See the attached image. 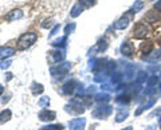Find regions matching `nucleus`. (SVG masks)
Returning a JSON list of instances; mask_svg holds the SVG:
<instances>
[{"mask_svg": "<svg viewBox=\"0 0 161 130\" xmlns=\"http://www.w3.org/2000/svg\"><path fill=\"white\" fill-rule=\"evenodd\" d=\"M113 113V107L112 106H109V105H103V103H101L99 106H97L94 110H93V117L94 118H98V119H105V118H108L110 114Z\"/></svg>", "mask_w": 161, "mask_h": 130, "instance_id": "obj_4", "label": "nucleus"}, {"mask_svg": "<svg viewBox=\"0 0 161 130\" xmlns=\"http://www.w3.org/2000/svg\"><path fill=\"white\" fill-rule=\"evenodd\" d=\"M75 27H77V24L75 23H71V24H67L66 27H64V34L66 35H70L71 32H74V30H75Z\"/></svg>", "mask_w": 161, "mask_h": 130, "instance_id": "obj_30", "label": "nucleus"}, {"mask_svg": "<svg viewBox=\"0 0 161 130\" xmlns=\"http://www.w3.org/2000/svg\"><path fill=\"white\" fill-rule=\"evenodd\" d=\"M22 16H23V11H22V9H14V11H11L7 15L6 19L8 22H14V20H16V19H20Z\"/></svg>", "mask_w": 161, "mask_h": 130, "instance_id": "obj_14", "label": "nucleus"}, {"mask_svg": "<svg viewBox=\"0 0 161 130\" xmlns=\"http://www.w3.org/2000/svg\"><path fill=\"white\" fill-rule=\"evenodd\" d=\"M85 125H86V118L80 117V118H74L70 121L69 123V129L70 130H83Z\"/></svg>", "mask_w": 161, "mask_h": 130, "instance_id": "obj_8", "label": "nucleus"}, {"mask_svg": "<svg viewBox=\"0 0 161 130\" xmlns=\"http://www.w3.org/2000/svg\"><path fill=\"white\" fill-rule=\"evenodd\" d=\"M130 99H132V98H130V95H129V94H126V93H125V94H121V95H118L117 98H115V102H117V103H121V105H128L129 102H130Z\"/></svg>", "mask_w": 161, "mask_h": 130, "instance_id": "obj_19", "label": "nucleus"}, {"mask_svg": "<svg viewBox=\"0 0 161 130\" xmlns=\"http://www.w3.org/2000/svg\"><path fill=\"white\" fill-rule=\"evenodd\" d=\"M121 130H133L132 126H126V127H124V129H121Z\"/></svg>", "mask_w": 161, "mask_h": 130, "instance_id": "obj_37", "label": "nucleus"}, {"mask_svg": "<svg viewBox=\"0 0 161 130\" xmlns=\"http://www.w3.org/2000/svg\"><path fill=\"white\" fill-rule=\"evenodd\" d=\"M148 32H149L148 26H145L144 23H140V24H137V26H136V28H134L133 36H134L136 39H144V38L148 35Z\"/></svg>", "mask_w": 161, "mask_h": 130, "instance_id": "obj_6", "label": "nucleus"}, {"mask_svg": "<svg viewBox=\"0 0 161 130\" xmlns=\"http://www.w3.org/2000/svg\"><path fill=\"white\" fill-rule=\"evenodd\" d=\"M147 44H142L141 46V51L142 54H150V51L153 50V46H152V42H145Z\"/></svg>", "mask_w": 161, "mask_h": 130, "instance_id": "obj_25", "label": "nucleus"}, {"mask_svg": "<svg viewBox=\"0 0 161 130\" xmlns=\"http://www.w3.org/2000/svg\"><path fill=\"white\" fill-rule=\"evenodd\" d=\"M59 28H60V24H55V26H54V28L51 30V32L48 34V38H53L54 35H55V34H57V32L59 31Z\"/></svg>", "mask_w": 161, "mask_h": 130, "instance_id": "obj_31", "label": "nucleus"}, {"mask_svg": "<svg viewBox=\"0 0 161 130\" xmlns=\"http://www.w3.org/2000/svg\"><path fill=\"white\" fill-rule=\"evenodd\" d=\"M78 3H79L83 8H90V7H93L94 4H95V0H79Z\"/></svg>", "mask_w": 161, "mask_h": 130, "instance_id": "obj_27", "label": "nucleus"}, {"mask_svg": "<svg viewBox=\"0 0 161 130\" xmlns=\"http://www.w3.org/2000/svg\"><path fill=\"white\" fill-rule=\"evenodd\" d=\"M110 99H112V97H110L109 93H98L97 95H95V101L98 103H106Z\"/></svg>", "mask_w": 161, "mask_h": 130, "instance_id": "obj_15", "label": "nucleus"}, {"mask_svg": "<svg viewBox=\"0 0 161 130\" xmlns=\"http://www.w3.org/2000/svg\"><path fill=\"white\" fill-rule=\"evenodd\" d=\"M11 117H12V113H11V110H9V109L3 110V111L0 113V125H2V123H6V122H8L9 119H11Z\"/></svg>", "mask_w": 161, "mask_h": 130, "instance_id": "obj_16", "label": "nucleus"}, {"mask_svg": "<svg viewBox=\"0 0 161 130\" xmlns=\"http://www.w3.org/2000/svg\"><path fill=\"white\" fill-rule=\"evenodd\" d=\"M148 78H149V77H147V73H145V71H138L137 77H136V82H138V83L142 84Z\"/></svg>", "mask_w": 161, "mask_h": 130, "instance_id": "obj_23", "label": "nucleus"}, {"mask_svg": "<svg viewBox=\"0 0 161 130\" xmlns=\"http://www.w3.org/2000/svg\"><path fill=\"white\" fill-rule=\"evenodd\" d=\"M38 103H39L40 107H47L48 105H50V98H48V97H42V98L39 99Z\"/></svg>", "mask_w": 161, "mask_h": 130, "instance_id": "obj_29", "label": "nucleus"}, {"mask_svg": "<svg viewBox=\"0 0 161 130\" xmlns=\"http://www.w3.org/2000/svg\"><path fill=\"white\" fill-rule=\"evenodd\" d=\"M121 52L125 57H132L134 54V44L132 42H124L121 44Z\"/></svg>", "mask_w": 161, "mask_h": 130, "instance_id": "obj_9", "label": "nucleus"}, {"mask_svg": "<svg viewBox=\"0 0 161 130\" xmlns=\"http://www.w3.org/2000/svg\"><path fill=\"white\" fill-rule=\"evenodd\" d=\"M15 54L14 47H0V61H4Z\"/></svg>", "mask_w": 161, "mask_h": 130, "instance_id": "obj_11", "label": "nucleus"}, {"mask_svg": "<svg viewBox=\"0 0 161 130\" xmlns=\"http://www.w3.org/2000/svg\"><path fill=\"white\" fill-rule=\"evenodd\" d=\"M160 90H161V83H160Z\"/></svg>", "mask_w": 161, "mask_h": 130, "instance_id": "obj_39", "label": "nucleus"}, {"mask_svg": "<svg viewBox=\"0 0 161 130\" xmlns=\"http://www.w3.org/2000/svg\"><path fill=\"white\" fill-rule=\"evenodd\" d=\"M11 64H12V62L11 61H3L2 63H0V68H8L9 66H11Z\"/></svg>", "mask_w": 161, "mask_h": 130, "instance_id": "obj_32", "label": "nucleus"}, {"mask_svg": "<svg viewBox=\"0 0 161 130\" xmlns=\"http://www.w3.org/2000/svg\"><path fill=\"white\" fill-rule=\"evenodd\" d=\"M158 125H160V127H161V116H160V118H158Z\"/></svg>", "mask_w": 161, "mask_h": 130, "instance_id": "obj_38", "label": "nucleus"}, {"mask_svg": "<svg viewBox=\"0 0 161 130\" xmlns=\"http://www.w3.org/2000/svg\"><path fill=\"white\" fill-rule=\"evenodd\" d=\"M62 93L64 95L80 97L85 94V86H83V83L75 81V79H71V81H67L62 86Z\"/></svg>", "mask_w": 161, "mask_h": 130, "instance_id": "obj_1", "label": "nucleus"}, {"mask_svg": "<svg viewBox=\"0 0 161 130\" xmlns=\"http://www.w3.org/2000/svg\"><path fill=\"white\" fill-rule=\"evenodd\" d=\"M36 39H38L36 32H26V34H23L22 36L18 39V50L22 51V50L30 48L35 42H36Z\"/></svg>", "mask_w": 161, "mask_h": 130, "instance_id": "obj_2", "label": "nucleus"}, {"mask_svg": "<svg viewBox=\"0 0 161 130\" xmlns=\"http://www.w3.org/2000/svg\"><path fill=\"white\" fill-rule=\"evenodd\" d=\"M145 130H157V126H156V123H153V125H149V126L145 127Z\"/></svg>", "mask_w": 161, "mask_h": 130, "instance_id": "obj_34", "label": "nucleus"}, {"mask_svg": "<svg viewBox=\"0 0 161 130\" xmlns=\"http://www.w3.org/2000/svg\"><path fill=\"white\" fill-rule=\"evenodd\" d=\"M64 59V51L63 50H55V51H50L48 52V61L51 62V63H59V62H62Z\"/></svg>", "mask_w": 161, "mask_h": 130, "instance_id": "obj_7", "label": "nucleus"}, {"mask_svg": "<svg viewBox=\"0 0 161 130\" xmlns=\"http://www.w3.org/2000/svg\"><path fill=\"white\" fill-rule=\"evenodd\" d=\"M63 126L59 123H55V125H46V126L40 127V130H62Z\"/></svg>", "mask_w": 161, "mask_h": 130, "instance_id": "obj_26", "label": "nucleus"}, {"mask_svg": "<svg viewBox=\"0 0 161 130\" xmlns=\"http://www.w3.org/2000/svg\"><path fill=\"white\" fill-rule=\"evenodd\" d=\"M156 103V98H152V99H149V101L147 102V103H144V105H141V106L136 110V116H140L142 111H145V110H148V109H150L153 106V105Z\"/></svg>", "mask_w": 161, "mask_h": 130, "instance_id": "obj_13", "label": "nucleus"}, {"mask_svg": "<svg viewBox=\"0 0 161 130\" xmlns=\"http://www.w3.org/2000/svg\"><path fill=\"white\" fill-rule=\"evenodd\" d=\"M142 8H144V2H142V0H136V2L133 3V7H132L133 11L132 12L137 14L140 11H142Z\"/></svg>", "mask_w": 161, "mask_h": 130, "instance_id": "obj_21", "label": "nucleus"}, {"mask_svg": "<svg viewBox=\"0 0 161 130\" xmlns=\"http://www.w3.org/2000/svg\"><path fill=\"white\" fill-rule=\"evenodd\" d=\"M129 23H130V18L126 15V16H122L114 23V28L115 30H124V28H126L129 26Z\"/></svg>", "mask_w": 161, "mask_h": 130, "instance_id": "obj_10", "label": "nucleus"}, {"mask_svg": "<svg viewBox=\"0 0 161 130\" xmlns=\"http://www.w3.org/2000/svg\"><path fill=\"white\" fill-rule=\"evenodd\" d=\"M71 68V63L70 62H64V63H60V64H57L50 68V73L54 78H63L64 75H67V73L70 71Z\"/></svg>", "mask_w": 161, "mask_h": 130, "instance_id": "obj_3", "label": "nucleus"}, {"mask_svg": "<svg viewBox=\"0 0 161 130\" xmlns=\"http://www.w3.org/2000/svg\"><path fill=\"white\" fill-rule=\"evenodd\" d=\"M128 116H129V110L126 109V107H121V109H118V111H117V114H115V122L117 123H119V122H124L125 119L128 118Z\"/></svg>", "mask_w": 161, "mask_h": 130, "instance_id": "obj_12", "label": "nucleus"}, {"mask_svg": "<svg viewBox=\"0 0 161 130\" xmlns=\"http://www.w3.org/2000/svg\"><path fill=\"white\" fill-rule=\"evenodd\" d=\"M150 57H152V61H157L161 59V48H156L150 51Z\"/></svg>", "mask_w": 161, "mask_h": 130, "instance_id": "obj_28", "label": "nucleus"}, {"mask_svg": "<svg viewBox=\"0 0 161 130\" xmlns=\"http://www.w3.org/2000/svg\"><path fill=\"white\" fill-rule=\"evenodd\" d=\"M82 12H83V7L80 6L79 3H77V4H74L73 8H71V11H70V16H71V18H77Z\"/></svg>", "mask_w": 161, "mask_h": 130, "instance_id": "obj_17", "label": "nucleus"}, {"mask_svg": "<svg viewBox=\"0 0 161 130\" xmlns=\"http://www.w3.org/2000/svg\"><path fill=\"white\" fill-rule=\"evenodd\" d=\"M38 118L42 122H51L57 118V113L53 111V110H48V109H43L42 111L38 114Z\"/></svg>", "mask_w": 161, "mask_h": 130, "instance_id": "obj_5", "label": "nucleus"}, {"mask_svg": "<svg viewBox=\"0 0 161 130\" xmlns=\"http://www.w3.org/2000/svg\"><path fill=\"white\" fill-rule=\"evenodd\" d=\"M154 9H156V11H158V12H161V0L156 2V4H154Z\"/></svg>", "mask_w": 161, "mask_h": 130, "instance_id": "obj_33", "label": "nucleus"}, {"mask_svg": "<svg viewBox=\"0 0 161 130\" xmlns=\"http://www.w3.org/2000/svg\"><path fill=\"white\" fill-rule=\"evenodd\" d=\"M66 42H67V35H64V36L57 39V41H54V42L51 43V46H53V47L59 48V47H63L64 44H66Z\"/></svg>", "mask_w": 161, "mask_h": 130, "instance_id": "obj_20", "label": "nucleus"}, {"mask_svg": "<svg viewBox=\"0 0 161 130\" xmlns=\"http://www.w3.org/2000/svg\"><path fill=\"white\" fill-rule=\"evenodd\" d=\"M125 77H126V79L134 77V66H132V64H126L125 66Z\"/></svg>", "mask_w": 161, "mask_h": 130, "instance_id": "obj_22", "label": "nucleus"}, {"mask_svg": "<svg viewBox=\"0 0 161 130\" xmlns=\"http://www.w3.org/2000/svg\"><path fill=\"white\" fill-rule=\"evenodd\" d=\"M4 78H6V81H9V79H12V74H11V73H7Z\"/></svg>", "mask_w": 161, "mask_h": 130, "instance_id": "obj_35", "label": "nucleus"}, {"mask_svg": "<svg viewBox=\"0 0 161 130\" xmlns=\"http://www.w3.org/2000/svg\"><path fill=\"white\" fill-rule=\"evenodd\" d=\"M157 83H158V77H156V75H152V77H149L147 79V86L148 87H154Z\"/></svg>", "mask_w": 161, "mask_h": 130, "instance_id": "obj_24", "label": "nucleus"}, {"mask_svg": "<svg viewBox=\"0 0 161 130\" xmlns=\"http://www.w3.org/2000/svg\"><path fill=\"white\" fill-rule=\"evenodd\" d=\"M31 91H32L34 95H38V94H42L44 91V87H43V84L36 83V82H32L31 83Z\"/></svg>", "mask_w": 161, "mask_h": 130, "instance_id": "obj_18", "label": "nucleus"}, {"mask_svg": "<svg viewBox=\"0 0 161 130\" xmlns=\"http://www.w3.org/2000/svg\"><path fill=\"white\" fill-rule=\"evenodd\" d=\"M3 93H4V86H2V84H0V95H2Z\"/></svg>", "mask_w": 161, "mask_h": 130, "instance_id": "obj_36", "label": "nucleus"}]
</instances>
